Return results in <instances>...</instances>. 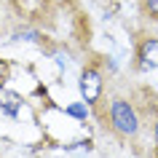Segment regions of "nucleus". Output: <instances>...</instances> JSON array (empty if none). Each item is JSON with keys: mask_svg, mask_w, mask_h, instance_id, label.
Instances as JSON below:
<instances>
[{"mask_svg": "<svg viewBox=\"0 0 158 158\" xmlns=\"http://www.w3.org/2000/svg\"><path fill=\"white\" fill-rule=\"evenodd\" d=\"M0 73L8 75V64H6V62H0ZM3 81H6V78H0V83H3Z\"/></svg>", "mask_w": 158, "mask_h": 158, "instance_id": "nucleus-6", "label": "nucleus"}, {"mask_svg": "<svg viewBox=\"0 0 158 158\" xmlns=\"http://www.w3.org/2000/svg\"><path fill=\"white\" fill-rule=\"evenodd\" d=\"M137 56L145 70L158 67V38H139L137 43Z\"/></svg>", "mask_w": 158, "mask_h": 158, "instance_id": "nucleus-3", "label": "nucleus"}, {"mask_svg": "<svg viewBox=\"0 0 158 158\" xmlns=\"http://www.w3.org/2000/svg\"><path fill=\"white\" fill-rule=\"evenodd\" d=\"M102 86H105V81H102V73H99V70L89 67V70L81 73V94H83V102H89V105L99 102Z\"/></svg>", "mask_w": 158, "mask_h": 158, "instance_id": "nucleus-2", "label": "nucleus"}, {"mask_svg": "<svg viewBox=\"0 0 158 158\" xmlns=\"http://www.w3.org/2000/svg\"><path fill=\"white\" fill-rule=\"evenodd\" d=\"M156 137H158V123H156Z\"/></svg>", "mask_w": 158, "mask_h": 158, "instance_id": "nucleus-8", "label": "nucleus"}, {"mask_svg": "<svg viewBox=\"0 0 158 158\" xmlns=\"http://www.w3.org/2000/svg\"><path fill=\"white\" fill-rule=\"evenodd\" d=\"M56 3H70V0H56Z\"/></svg>", "mask_w": 158, "mask_h": 158, "instance_id": "nucleus-7", "label": "nucleus"}, {"mask_svg": "<svg viewBox=\"0 0 158 158\" xmlns=\"http://www.w3.org/2000/svg\"><path fill=\"white\" fill-rule=\"evenodd\" d=\"M107 115H110V123L115 129L118 134H123V137H134V134L139 131V121H137V113L131 110V105L121 97H113L107 107Z\"/></svg>", "mask_w": 158, "mask_h": 158, "instance_id": "nucleus-1", "label": "nucleus"}, {"mask_svg": "<svg viewBox=\"0 0 158 158\" xmlns=\"http://www.w3.org/2000/svg\"><path fill=\"white\" fill-rule=\"evenodd\" d=\"M142 6H145V14L153 19H158V0H142Z\"/></svg>", "mask_w": 158, "mask_h": 158, "instance_id": "nucleus-4", "label": "nucleus"}, {"mask_svg": "<svg viewBox=\"0 0 158 158\" xmlns=\"http://www.w3.org/2000/svg\"><path fill=\"white\" fill-rule=\"evenodd\" d=\"M67 113H70V115H75V118H86V107H83V105H70V107H67Z\"/></svg>", "mask_w": 158, "mask_h": 158, "instance_id": "nucleus-5", "label": "nucleus"}]
</instances>
